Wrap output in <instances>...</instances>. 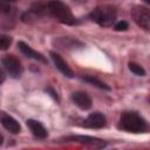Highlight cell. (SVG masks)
I'll return each mask as SVG.
<instances>
[{
  "instance_id": "1",
  "label": "cell",
  "mask_w": 150,
  "mask_h": 150,
  "mask_svg": "<svg viewBox=\"0 0 150 150\" xmlns=\"http://www.w3.org/2000/svg\"><path fill=\"white\" fill-rule=\"evenodd\" d=\"M118 128L124 130V131H128V132L139 134V132L146 131L148 123L137 112H135V111H125L120 117Z\"/></svg>"
},
{
  "instance_id": "2",
  "label": "cell",
  "mask_w": 150,
  "mask_h": 150,
  "mask_svg": "<svg viewBox=\"0 0 150 150\" xmlns=\"http://www.w3.org/2000/svg\"><path fill=\"white\" fill-rule=\"evenodd\" d=\"M47 13H49L52 16L56 18L60 22L64 25H75L77 21L71 14L69 7L62 2L61 0H50L46 4Z\"/></svg>"
},
{
  "instance_id": "3",
  "label": "cell",
  "mask_w": 150,
  "mask_h": 150,
  "mask_svg": "<svg viewBox=\"0 0 150 150\" xmlns=\"http://www.w3.org/2000/svg\"><path fill=\"white\" fill-rule=\"evenodd\" d=\"M116 8L111 5H103L96 7L90 14L89 18L91 21L98 23L100 26H111L116 20Z\"/></svg>"
},
{
  "instance_id": "4",
  "label": "cell",
  "mask_w": 150,
  "mask_h": 150,
  "mask_svg": "<svg viewBox=\"0 0 150 150\" xmlns=\"http://www.w3.org/2000/svg\"><path fill=\"white\" fill-rule=\"evenodd\" d=\"M130 14L137 26L145 30H150V9L142 6H135L131 8Z\"/></svg>"
},
{
  "instance_id": "5",
  "label": "cell",
  "mask_w": 150,
  "mask_h": 150,
  "mask_svg": "<svg viewBox=\"0 0 150 150\" xmlns=\"http://www.w3.org/2000/svg\"><path fill=\"white\" fill-rule=\"evenodd\" d=\"M63 142H75V143H80V144H84L88 145L90 148H95V149H102L107 146V143L101 139V138H96V137H91V136H83V135H75V136H67L62 138Z\"/></svg>"
},
{
  "instance_id": "6",
  "label": "cell",
  "mask_w": 150,
  "mask_h": 150,
  "mask_svg": "<svg viewBox=\"0 0 150 150\" xmlns=\"http://www.w3.org/2000/svg\"><path fill=\"white\" fill-rule=\"evenodd\" d=\"M2 66L8 75L13 79H19L22 74L21 62L13 55H5L2 57Z\"/></svg>"
},
{
  "instance_id": "7",
  "label": "cell",
  "mask_w": 150,
  "mask_h": 150,
  "mask_svg": "<svg viewBox=\"0 0 150 150\" xmlns=\"http://www.w3.org/2000/svg\"><path fill=\"white\" fill-rule=\"evenodd\" d=\"M50 57H52V60H53L55 67H56L66 77H73V76H74L73 70L70 69V67L68 66V63L63 60V57H62L60 54H57V53H55V52H50Z\"/></svg>"
},
{
  "instance_id": "8",
  "label": "cell",
  "mask_w": 150,
  "mask_h": 150,
  "mask_svg": "<svg viewBox=\"0 0 150 150\" xmlns=\"http://www.w3.org/2000/svg\"><path fill=\"white\" fill-rule=\"evenodd\" d=\"M18 47H19L20 52H21L25 56H27L28 59H33V60H36V61L42 62V63H46V62H47L46 57H45L41 53L34 50L32 47H29V46H28L27 43H25L23 41H19V42H18Z\"/></svg>"
},
{
  "instance_id": "9",
  "label": "cell",
  "mask_w": 150,
  "mask_h": 150,
  "mask_svg": "<svg viewBox=\"0 0 150 150\" xmlns=\"http://www.w3.org/2000/svg\"><path fill=\"white\" fill-rule=\"evenodd\" d=\"M71 98L74 101V103L82 110H88L91 108V98L90 96L84 93V91H75L71 94Z\"/></svg>"
},
{
  "instance_id": "10",
  "label": "cell",
  "mask_w": 150,
  "mask_h": 150,
  "mask_svg": "<svg viewBox=\"0 0 150 150\" xmlns=\"http://www.w3.org/2000/svg\"><path fill=\"white\" fill-rule=\"evenodd\" d=\"M105 116L101 112H93L90 114L83 122V125L84 127H88V128H94V129H100V128H103L105 125Z\"/></svg>"
},
{
  "instance_id": "11",
  "label": "cell",
  "mask_w": 150,
  "mask_h": 150,
  "mask_svg": "<svg viewBox=\"0 0 150 150\" xmlns=\"http://www.w3.org/2000/svg\"><path fill=\"white\" fill-rule=\"evenodd\" d=\"M1 124L4 125V128L6 130H8L12 134H19L21 130V127L18 123V121L14 117H12L11 115H7L5 112L1 114Z\"/></svg>"
},
{
  "instance_id": "12",
  "label": "cell",
  "mask_w": 150,
  "mask_h": 150,
  "mask_svg": "<svg viewBox=\"0 0 150 150\" xmlns=\"http://www.w3.org/2000/svg\"><path fill=\"white\" fill-rule=\"evenodd\" d=\"M27 127L29 128V130L32 131V134L38 137V138H46L48 132H47V129L38 121L35 120H27Z\"/></svg>"
},
{
  "instance_id": "13",
  "label": "cell",
  "mask_w": 150,
  "mask_h": 150,
  "mask_svg": "<svg viewBox=\"0 0 150 150\" xmlns=\"http://www.w3.org/2000/svg\"><path fill=\"white\" fill-rule=\"evenodd\" d=\"M82 80L86 81V82H88L89 84H93V86L100 88V89L110 90V87H109L107 83H104L103 81H101V80H98V79H96V77H94V76H82Z\"/></svg>"
},
{
  "instance_id": "14",
  "label": "cell",
  "mask_w": 150,
  "mask_h": 150,
  "mask_svg": "<svg viewBox=\"0 0 150 150\" xmlns=\"http://www.w3.org/2000/svg\"><path fill=\"white\" fill-rule=\"evenodd\" d=\"M57 43H59V46L61 47V48H64V46H67V48L68 47H73V48H76L75 46L77 45V46H83L81 42H79V41H76V40H71V39H68V38H61L59 41H57Z\"/></svg>"
},
{
  "instance_id": "15",
  "label": "cell",
  "mask_w": 150,
  "mask_h": 150,
  "mask_svg": "<svg viewBox=\"0 0 150 150\" xmlns=\"http://www.w3.org/2000/svg\"><path fill=\"white\" fill-rule=\"evenodd\" d=\"M128 67H129V69H130L135 75H137V76H144V75H145L144 68H143L141 64L136 63V62H129Z\"/></svg>"
},
{
  "instance_id": "16",
  "label": "cell",
  "mask_w": 150,
  "mask_h": 150,
  "mask_svg": "<svg viewBox=\"0 0 150 150\" xmlns=\"http://www.w3.org/2000/svg\"><path fill=\"white\" fill-rule=\"evenodd\" d=\"M11 43H12V39H11L9 36H7V35H1V38H0V48H1L2 50L7 49Z\"/></svg>"
},
{
  "instance_id": "17",
  "label": "cell",
  "mask_w": 150,
  "mask_h": 150,
  "mask_svg": "<svg viewBox=\"0 0 150 150\" xmlns=\"http://www.w3.org/2000/svg\"><path fill=\"white\" fill-rule=\"evenodd\" d=\"M115 29L116 30H125V29H128V22H125V21L117 22L115 25Z\"/></svg>"
},
{
  "instance_id": "18",
  "label": "cell",
  "mask_w": 150,
  "mask_h": 150,
  "mask_svg": "<svg viewBox=\"0 0 150 150\" xmlns=\"http://www.w3.org/2000/svg\"><path fill=\"white\" fill-rule=\"evenodd\" d=\"M4 2H12V1H16V0H1Z\"/></svg>"
},
{
  "instance_id": "19",
  "label": "cell",
  "mask_w": 150,
  "mask_h": 150,
  "mask_svg": "<svg viewBox=\"0 0 150 150\" xmlns=\"http://www.w3.org/2000/svg\"><path fill=\"white\" fill-rule=\"evenodd\" d=\"M144 1H145V2L148 4V5H150V0H144Z\"/></svg>"
}]
</instances>
